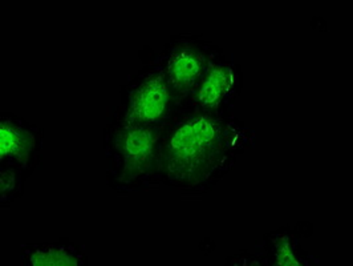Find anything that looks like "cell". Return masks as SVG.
Listing matches in <instances>:
<instances>
[{
	"mask_svg": "<svg viewBox=\"0 0 353 266\" xmlns=\"http://www.w3.org/2000/svg\"><path fill=\"white\" fill-rule=\"evenodd\" d=\"M219 128L208 117L181 125L168 145L169 168L178 178L201 176V171L219 155Z\"/></svg>",
	"mask_w": 353,
	"mask_h": 266,
	"instance_id": "6da1fadb",
	"label": "cell"
},
{
	"mask_svg": "<svg viewBox=\"0 0 353 266\" xmlns=\"http://www.w3.org/2000/svg\"><path fill=\"white\" fill-rule=\"evenodd\" d=\"M169 104L168 83L161 76H154L143 83L130 99L126 116L129 124L153 123L165 115Z\"/></svg>",
	"mask_w": 353,
	"mask_h": 266,
	"instance_id": "7a4b0ae2",
	"label": "cell"
},
{
	"mask_svg": "<svg viewBox=\"0 0 353 266\" xmlns=\"http://www.w3.org/2000/svg\"><path fill=\"white\" fill-rule=\"evenodd\" d=\"M154 133L149 128H134L125 133L121 142V153L128 176H137L149 167L157 139Z\"/></svg>",
	"mask_w": 353,
	"mask_h": 266,
	"instance_id": "3957f363",
	"label": "cell"
},
{
	"mask_svg": "<svg viewBox=\"0 0 353 266\" xmlns=\"http://www.w3.org/2000/svg\"><path fill=\"white\" fill-rule=\"evenodd\" d=\"M203 68V57L196 50L190 47L179 48L169 61V84L176 91L185 92L195 86Z\"/></svg>",
	"mask_w": 353,
	"mask_h": 266,
	"instance_id": "277c9868",
	"label": "cell"
},
{
	"mask_svg": "<svg viewBox=\"0 0 353 266\" xmlns=\"http://www.w3.org/2000/svg\"><path fill=\"white\" fill-rule=\"evenodd\" d=\"M34 146L32 136L21 128L12 124H1L0 152L1 158H12L24 162Z\"/></svg>",
	"mask_w": 353,
	"mask_h": 266,
	"instance_id": "5b68a950",
	"label": "cell"
},
{
	"mask_svg": "<svg viewBox=\"0 0 353 266\" xmlns=\"http://www.w3.org/2000/svg\"><path fill=\"white\" fill-rule=\"evenodd\" d=\"M232 83V71L230 67L214 68L199 89L198 102L203 106H215L228 92Z\"/></svg>",
	"mask_w": 353,
	"mask_h": 266,
	"instance_id": "8992f818",
	"label": "cell"
},
{
	"mask_svg": "<svg viewBox=\"0 0 353 266\" xmlns=\"http://www.w3.org/2000/svg\"><path fill=\"white\" fill-rule=\"evenodd\" d=\"M32 264L35 265H73L77 264L74 258L68 256L64 250L48 249L40 253H36L32 257Z\"/></svg>",
	"mask_w": 353,
	"mask_h": 266,
	"instance_id": "52a82bcc",
	"label": "cell"
}]
</instances>
